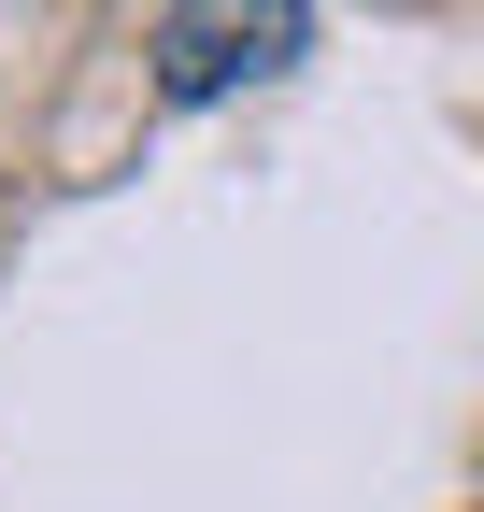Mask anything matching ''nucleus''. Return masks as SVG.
<instances>
[{"instance_id": "nucleus-1", "label": "nucleus", "mask_w": 484, "mask_h": 512, "mask_svg": "<svg viewBox=\"0 0 484 512\" xmlns=\"http://www.w3.org/2000/svg\"><path fill=\"white\" fill-rule=\"evenodd\" d=\"M299 43H314V15H157V29H143L157 100H228V86L285 72Z\"/></svg>"}]
</instances>
